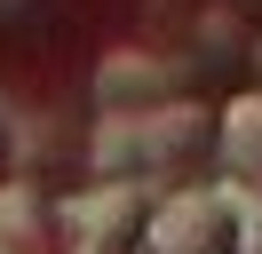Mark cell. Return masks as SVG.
Returning <instances> with one entry per match:
<instances>
[{
  "label": "cell",
  "instance_id": "6da1fadb",
  "mask_svg": "<svg viewBox=\"0 0 262 254\" xmlns=\"http://www.w3.org/2000/svg\"><path fill=\"white\" fill-rule=\"evenodd\" d=\"M199 143H207V111H191V103H127V111H112V119L96 127V167L103 175H127V183H143L151 167H175V159H191Z\"/></svg>",
  "mask_w": 262,
  "mask_h": 254
},
{
  "label": "cell",
  "instance_id": "7a4b0ae2",
  "mask_svg": "<svg viewBox=\"0 0 262 254\" xmlns=\"http://www.w3.org/2000/svg\"><path fill=\"white\" fill-rule=\"evenodd\" d=\"M230 238V190H175L143 206V246L151 254H214Z\"/></svg>",
  "mask_w": 262,
  "mask_h": 254
},
{
  "label": "cell",
  "instance_id": "3957f363",
  "mask_svg": "<svg viewBox=\"0 0 262 254\" xmlns=\"http://www.w3.org/2000/svg\"><path fill=\"white\" fill-rule=\"evenodd\" d=\"M103 103L127 111V103H167V88H175V64L151 56V48H119V56H103Z\"/></svg>",
  "mask_w": 262,
  "mask_h": 254
},
{
  "label": "cell",
  "instance_id": "277c9868",
  "mask_svg": "<svg viewBox=\"0 0 262 254\" xmlns=\"http://www.w3.org/2000/svg\"><path fill=\"white\" fill-rule=\"evenodd\" d=\"M0 254H56L48 199L32 183H0Z\"/></svg>",
  "mask_w": 262,
  "mask_h": 254
},
{
  "label": "cell",
  "instance_id": "5b68a950",
  "mask_svg": "<svg viewBox=\"0 0 262 254\" xmlns=\"http://www.w3.org/2000/svg\"><path fill=\"white\" fill-rule=\"evenodd\" d=\"M223 159L246 175H262V95H246V103L223 111Z\"/></svg>",
  "mask_w": 262,
  "mask_h": 254
},
{
  "label": "cell",
  "instance_id": "8992f818",
  "mask_svg": "<svg viewBox=\"0 0 262 254\" xmlns=\"http://www.w3.org/2000/svg\"><path fill=\"white\" fill-rule=\"evenodd\" d=\"M8 8H24V0H0V16H8Z\"/></svg>",
  "mask_w": 262,
  "mask_h": 254
}]
</instances>
